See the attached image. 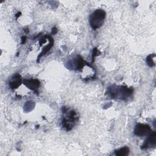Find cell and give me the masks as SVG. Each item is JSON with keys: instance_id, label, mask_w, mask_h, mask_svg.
<instances>
[{"instance_id": "6da1fadb", "label": "cell", "mask_w": 156, "mask_h": 156, "mask_svg": "<svg viewBox=\"0 0 156 156\" xmlns=\"http://www.w3.org/2000/svg\"><path fill=\"white\" fill-rule=\"evenodd\" d=\"M133 89L126 86H112L108 88L107 93L115 99H126L132 95Z\"/></svg>"}, {"instance_id": "7a4b0ae2", "label": "cell", "mask_w": 156, "mask_h": 156, "mask_svg": "<svg viewBox=\"0 0 156 156\" xmlns=\"http://www.w3.org/2000/svg\"><path fill=\"white\" fill-rule=\"evenodd\" d=\"M106 16L105 12L102 9H97L93 12L90 18V24L92 29L96 30L103 24Z\"/></svg>"}, {"instance_id": "3957f363", "label": "cell", "mask_w": 156, "mask_h": 156, "mask_svg": "<svg viewBox=\"0 0 156 156\" xmlns=\"http://www.w3.org/2000/svg\"><path fill=\"white\" fill-rule=\"evenodd\" d=\"M77 119L78 117L76 113L73 110H71L69 113L67 114L66 116L62 119L63 127L65 128L66 130H70L73 128L74 123L77 121Z\"/></svg>"}, {"instance_id": "277c9868", "label": "cell", "mask_w": 156, "mask_h": 156, "mask_svg": "<svg viewBox=\"0 0 156 156\" xmlns=\"http://www.w3.org/2000/svg\"><path fill=\"white\" fill-rule=\"evenodd\" d=\"M151 131L152 130L149 125L139 123L135 126L134 133L138 136H144L148 135Z\"/></svg>"}, {"instance_id": "5b68a950", "label": "cell", "mask_w": 156, "mask_h": 156, "mask_svg": "<svg viewBox=\"0 0 156 156\" xmlns=\"http://www.w3.org/2000/svg\"><path fill=\"white\" fill-rule=\"evenodd\" d=\"M148 138H147V140L145 141V142L144 143V144L141 146V148L142 149H147L150 147H154L155 146V143H156V133L155 132H151L149 135Z\"/></svg>"}, {"instance_id": "8992f818", "label": "cell", "mask_w": 156, "mask_h": 156, "mask_svg": "<svg viewBox=\"0 0 156 156\" xmlns=\"http://www.w3.org/2000/svg\"><path fill=\"white\" fill-rule=\"evenodd\" d=\"M24 84L29 89L37 92V90L40 86V81L37 79H26L24 80Z\"/></svg>"}, {"instance_id": "52a82bcc", "label": "cell", "mask_w": 156, "mask_h": 156, "mask_svg": "<svg viewBox=\"0 0 156 156\" xmlns=\"http://www.w3.org/2000/svg\"><path fill=\"white\" fill-rule=\"evenodd\" d=\"M47 38H48L49 41V43L46 45L44 48L42 50V51L41 52V53L39 54V55L37 57V62H38V60L39 59L41 58V57H42L43 55H44L48 51H49V49L52 47L53 46V44H54V40L52 39V37H51L50 36H47Z\"/></svg>"}, {"instance_id": "ba28073f", "label": "cell", "mask_w": 156, "mask_h": 156, "mask_svg": "<svg viewBox=\"0 0 156 156\" xmlns=\"http://www.w3.org/2000/svg\"><path fill=\"white\" fill-rule=\"evenodd\" d=\"M21 76L18 74H16L15 76L14 77H13V80L10 82V87L12 89L16 88L21 85Z\"/></svg>"}, {"instance_id": "9c48e42d", "label": "cell", "mask_w": 156, "mask_h": 156, "mask_svg": "<svg viewBox=\"0 0 156 156\" xmlns=\"http://www.w3.org/2000/svg\"><path fill=\"white\" fill-rule=\"evenodd\" d=\"M129 148L127 146H125L122 148H121L118 150L115 151V154L118 156H125L127 155L129 153Z\"/></svg>"}, {"instance_id": "30bf717a", "label": "cell", "mask_w": 156, "mask_h": 156, "mask_svg": "<svg viewBox=\"0 0 156 156\" xmlns=\"http://www.w3.org/2000/svg\"><path fill=\"white\" fill-rule=\"evenodd\" d=\"M155 57V54H151L149 55L147 57H146V62L147 64L150 66V67H152L154 66H155V63H154V58Z\"/></svg>"}, {"instance_id": "8fae6325", "label": "cell", "mask_w": 156, "mask_h": 156, "mask_svg": "<svg viewBox=\"0 0 156 156\" xmlns=\"http://www.w3.org/2000/svg\"><path fill=\"white\" fill-rule=\"evenodd\" d=\"M98 52H99V51L98 50V49H97V48H94V49H93V54H92V58L93 59V60H92L93 62L94 61V57L98 55Z\"/></svg>"}, {"instance_id": "7c38bea8", "label": "cell", "mask_w": 156, "mask_h": 156, "mask_svg": "<svg viewBox=\"0 0 156 156\" xmlns=\"http://www.w3.org/2000/svg\"><path fill=\"white\" fill-rule=\"evenodd\" d=\"M26 36H23L21 37V44H24L26 42Z\"/></svg>"}, {"instance_id": "4fadbf2b", "label": "cell", "mask_w": 156, "mask_h": 156, "mask_svg": "<svg viewBox=\"0 0 156 156\" xmlns=\"http://www.w3.org/2000/svg\"><path fill=\"white\" fill-rule=\"evenodd\" d=\"M57 32V29L55 27H54V28L52 29V33H54V34H56Z\"/></svg>"}, {"instance_id": "5bb4252c", "label": "cell", "mask_w": 156, "mask_h": 156, "mask_svg": "<svg viewBox=\"0 0 156 156\" xmlns=\"http://www.w3.org/2000/svg\"><path fill=\"white\" fill-rule=\"evenodd\" d=\"M20 14H21V12H18V13L16 14V18H18V16H20Z\"/></svg>"}]
</instances>
